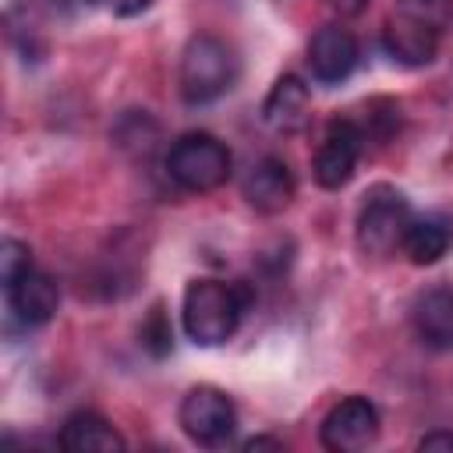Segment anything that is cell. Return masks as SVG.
Instances as JSON below:
<instances>
[{
	"instance_id": "6da1fadb",
	"label": "cell",
	"mask_w": 453,
	"mask_h": 453,
	"mask_svg": "<svg viewBox=\"0 0 453 453\" xmlns=\"http://www.w3.org/2000/svg\"><path fill=\"white\" fill-rule=\"evenodd\" d=\"M251 304V287L248 283H226V280H191L184 287V301H180V326L188 333L191 343L198 347H219L226 343L237 326L241 315Z\"/></svg>"
},
{
	"instance_id": "7a4b0ae2",
	"label": "cell",
	"mask_w": 453,
	"mask_h": 453,
	"mask_svg": "<svg viewBox=\"0 0 453 453\" xmlns=\"http://www.w3.org/2000/svg\"><path fill=\"white\" fill-rule=\"evenodd\" d=\"M237 74H241V60L230 42H223L219 35H191L180 53V71H177L180 99L188 106L216 103L219 96L234 88Z\"/></svg>"
},
{
	"instance_id": "3957f363",
	"label": "cell",
	"mask_w": 453,
	"mask_h": 453,
	"mask_svg": "<svg viewBox=\"0 0 453 453\" xmlns=\"http://www.w3.org/2000/svg\"><path fill=\"white\" fill-rule=\"evenodd\" d=\"M230 170H234L230 149L209 131H188L166 152L170 180L184 191H195V195L223 188L230 180Z\"/></svg>"
},
{
	"instance_id": "277c9868",
	"label": "cell",
	"mask_w": 453,
	"mask_h": 453,
	"mask_svg": "<svg viewBox=\"0 0 453 453\" xmlns=\"http://www.w3.org/2000/svg\"><path fill=\"white\" fill-rule=\"evenodd\" d=\"M411 205L396 188H372L357 209V248L372 258H386L396 248H403V234L411 226Z\"/></svg>"
},
{
	"instance_id": "5b68a950",
	"label": "cell",
	"mask_w": 453,
	"mask_h": 453,
	"mask_svg": "<svg viewBox=\"0 0 453 453\" xmlns=\"http://www.w3.org/2000/svg\"><path fill=\"white\" fill-rule=\"evenodd\" d=\"M177 421L184 428V435L205 449H219L234 439L237 432V407L234 400L216 389V386H195L184 393Z\"/></svg>"
},
{
	"instance_id": "8992f818",
	"label": "cell",
	"mask_w": 453,
	"mask_h": 453,
	"mask_svg": "<svg viewBox=\"0 0 453 453\" xmlns=\"http://www.w3.org/2000/svg\"><path fill=\"white\" fill-rule=\"evenodd\" d=\"M361 152H365V127L350 117L329 120L326 138H322V145L315 149V159H311L315 184L326 188V191H340L354 177Z\"/></svg>"
},
{
	"instance_id": "52a82bcc",
	"label": "cell",
	"mask_w": 453,
	"mask_h": 453,
	"mask_svg": "<svg viewBox=\"0 0 453 453\" xmlns=\"http://www.w3.org/2000/svg\"><path fill=\"white\" fill-rule=\"evenodd\" d=\"M379 407L368 396H343L319 425V439L333 453H357L379 439Z\"/></svg>"
},
{
	"instance_id": "ba28073f",
	"label": "cell",
	"mask_w": 453,
	"mask_h": 453,
	"mask_svg": "<svg viewBox=\"0 0 453 453\" xmlns=\"http://www.w3.org/2000/svg\"><path fill=\"white\" fill-rule=\"evenodd\" d=\"M357 67V39L343 25H322L308 42V71L319 85H340Z\"/></svg>"
},
{
	"instance_id": "9c48e42d",
	"label": "cell",
	"mask_w": 453,
	"mask_h": 453,
	"mask_svg": "<svg viewBox=\"0 0 453 453\" xmlns=\"http://www.w3.org/2000/svg\"><path fill=\"white\" fill-rule=\"evenodd\" d=\"M297 180L290 173V166L280 156H262L258 163H251V170L241 180V195L244 202L262 212V216H276L294 202Z\"/></svg>"
},
{
	"instance_id": "30bf717a",
	"label": "cell",
	"mask_w": 453,
	"mask_h": 453,
	"mask_svg": "<svg viewBox=\"0 0 453 453\" xmlns=\"http://www.w3.org/2000/svg\"><path fill=\"white\" fill-rule=\"evenodd\" d=\"M4 294H7L11 319L18 326H25V329L46 326L57 315V308H60V287H57V280L46 276V273H39V269H28L14 283H7Z\"/></svg>"
},
{
	"instance_id": "8fae6325",
	"label": "cell",
	"mask_w": 453,
	"mask_h": 453,
	"mask_svg": "<svg viewBox=\"0 0 453 453\" xmlns=\"http://www.w3.org/2000/svg\"><path fill=\"white\" fill-rule=\"evenodd\" d=\"M439 42H442V32H435V28H428L407 14H396V11H389V18L382 25V46L403 67L432 64L439 53Z\"/></svg>"
},
{
	"instance_id": "7c38bea8",
	"label": "cell",
	"mask_w": 453,
	"mask_h": 453,
	"mask_svg": "<svg viewBox=\"0 0 453 453\" xmlns=\"http://www.w3.org/2000/svg\"><path fill=\"white\" fill-rule=\"evenodd\" d=\"M262 120L276 134H297L311 120V92L301 74H280L262 103Z\"/></svg>"
},
{
	"instance_id": "4fadbf2b",
	"label": "cell",
	"mask_w": 453,
	"mask_h": 453,
	"mask_svg": "<svg viewBox=\"0 0 453 453\" xmlns=\"http://www.w3.org/2000/svg\"><path fill=\"white\" fill-rule=\"evenodd\" d=\"M57 446L67 449V453H120L127 449V439L96 411H74L60 435H57Z\"/></svg>"
},
{
	"instance_id": "5bb4252c",
	"label": "cell",
	"mask_w": 453,
	"mask_h": 453,
	"mask_svg": "<svg viewBox=\"0 0 453 453\" xmlns=\"http://www.w3.org/2000/svg\"><path fill=\"white\" fill-rule=\"evenodd\" d=\"M414 333L432 350H453V287H432L414 301Z\"/></svg>"
},
{
	"instance_id": "9a60e30c",
	"label": "cell",
	"mask_w": 453,
	"mask_h": 453,
	"mask_svg": "<svg viewBox=\"0 0 453 453\" xmlns=\"http://www.w3.org/2000/svg\"><path fill=\"white\" fill-rule=\"evenodd\" d=\"M449 244H453V226L442 216H418V219H411L400 251L414 265H432L449 251Z\"/></svg>"
},
{
	"instance_id": "2e32d148",
	"label": "cell",
	"mask_w": 453,
	"mask_h": 453,
	"mask_svg": "<svg viewBox=\"0 0 453 453\" xmlns=\"http://www.w3.org/2000/svg\"><path fill=\"white\" fill-rule=\"evenodd\" d=\"M138 343L149 350V357H166L173 350V326L166 319V308L163 304H152L149 315L142 319V329H138Z\"/></svg>"
},
{
	"instance_id": "e0dca14e",
	"label": "cell",
	"mask_w": 453,
	"mask_h": 453,
	"mask_svg": "<svg viewBox=\"0 0 453 453\" xmlns=\"http://www.w3.org/2000/svg\"><path fill=\"white\" fill-rule=\"evenodd\" d=\"M393 11L414 18V21L435 28V32H442V35H446V28H449V21H453V0H396Z\"/></svg>"
},
{
	"instance_id": "ac0fdd59",
	"label": "cell",
	"mask_w": 453,
	"mask_h": 453,
	"mask_svg": "<svg viewBox=\"0 0 453 453\" xmlns=\"http://www.w3.org/2000/svg\"><path fill=\"white\" fill-rule=\"evenodd\" d=\"M28 269H32V248H28L25 241L7 237V241L0 244V280H4V287L14 283L18 276H25Z\"/></svg>"
},
{
	"instance_id": "d6986e66",
	"label": "cell",
	"mask_w": 453,
	"mask_h": 453,
	"mask_svg": "<svg viewBox=\"0 0 453 453\" xmlns=\"http://www.w3.org/2000/svg\"><path fill=\"white\" fill-rule=\"evenodd\" d=\"M92 7H99V11H106V14H113V18H134V14H142L152 0H88Z\"/></svg>"
},
{
	"instance_id": "ffe728a7",
	"label": "cell",
	"mask_w": 453,
	"mask_h": 453,
	"mask_svg": "<svg viewBox=\"0 0 453 453\" xmlns=\"http://www.w3.org/2000/svg\"><path fill=\"white\" fill-rule=\"evenodd\" d=\"M418 449L421 453H453V432L435 428V432H428V435L418 439Z\"/></svg>"
},
{
	"instance_id": "44dd1931",
	"label": "cell",
	"mask_w": 453,
	"mask_h": 453,
	"mask_svg": "<svg viewBox=\"0 0 453 453\" xmlns=\"http://www.w3.org/2000/svg\"><path fill=\"white\" fill-rule=\"evenodd\" d=\"M336 18H357V14H365V7H368V0H322Z\"/></svg>"
},
{
	"instance_id": "7402d4cb",
	"label": "cell",
	"mask_w": 453,
	"mask_h": 453,
	"mask_svg": "<svg viewBox=\"0 0 453 453\" xmlns=\"http://www.w3.org/2000/svg\"><path fill=\"white\" fill-rule=\"evenodd\" d=\"M265 446H269V449H283V442H280V439H265V435H258V439H248V442H244V449H265Z\"/></svg>"
}]
</instances>
